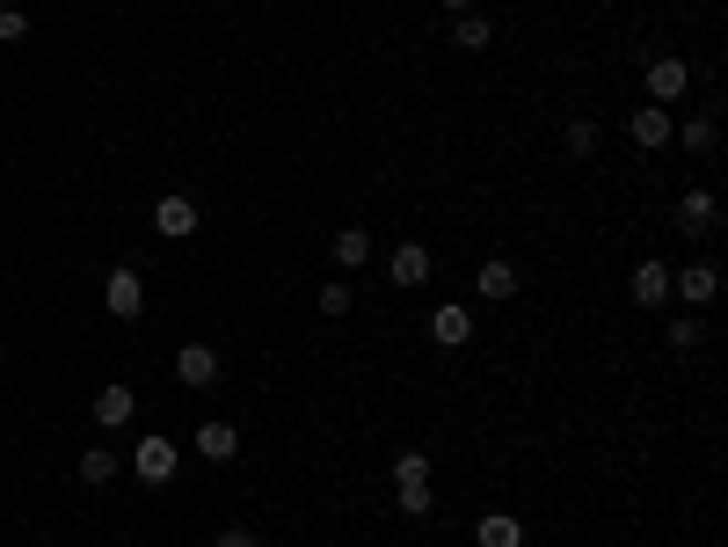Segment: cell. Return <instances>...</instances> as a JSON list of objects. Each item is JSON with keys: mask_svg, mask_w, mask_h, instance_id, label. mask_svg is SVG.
I'll return each instance as SVG.
<instances>
[{"mask_svg": "<svg viewBox=\"0 0 728 547\" xmlns=\"http://www.w3.org/2000/svg\"><path fill=\"white\" fill-rule=\"evenodd\" d=\"M699 343H707V329H699L693 314H685V321H670V351H677V358H685V351H699Z\"/></svg>", "mask_w": 728, "mask_h": 547, "instance_id": "7402d4cb", "label": "cell"}, {"mask_svg": "<svg viewBox=\"0 0 728 547\" xmlns=\"http://www.w3.org/2000/svg\"><path fill=\"white\" fill-rule=\"evenodd\" d=\"M437 8H445V16H467V8H474V0H437Z\"/></svg>", "mask_w": 728, "mask_h": 547, "instance_id": "4316f807", "label": "cell"}, {"mask_svg": "<svg viewBox=\"0 0 728 547\" xmlns=\"http://www.w3.org/2000/svg\"><path fill=\"white\" fill-rule=\"evenodd\" d=\"M451 44H459V52H488V44H496V22H488V16H474V8H467V16L451 22Z\"/></svg>", "mask_w": 728, "mask_h": 547, "instance_id": "9a60e30c", "label": "cell"}, {"mask_svg": "<svg viewBox=\"0 0 728 547\" xmlns=\"http://www.w3.org/2000/svg\"><path fill=\"white\" fill-rule=\"evenodd\" d=\"M132 409H139V394H132V388H103V394H95V424L117 431V424H132Z\"/></svg>", "mask_w": 728, "mask_h": 547, "instance_id": "5bb4252c", "label": "cell"}, {"mask_svg": "<svg viewBox=\"0 0 728 547\" xmlns=\"http://www.w3.org/2000/svg\"><path fill=\"white\" fill-rule=\"evenodd\" d=\"M670 292H685L693 307H707L714 292H721V270H714V264H685V270H670Z\"/></svg>", "mask_w": 728, "mask_h": 547, "instance_id": "277c9868", "label": "cell"}, {"mask_svg": "<svg viewBox=\"0 0 728 547\" xmlns=\"http://www.w3.org/2000/svg\"><path fill=\"white\" fill-rule=\"evenodd\" d=\"M474 292H481V300H510V292H518V270H510L503 256H488V264L474 270Z\"/></svg>", "mask_w": 728, "mask_h": 547, "instance_id": "4fadbf2b", "label": "cell"}, {"mask_svg": "<svg viewBox=\"0 0 728 547\" xmlns=\"http://www.w3.org/2000/svg\"><path fill=\"white\" fill-rule=\"evenodd\" d=\"M154 227L168 234V241H190V234H197V205H190V197H160V205H154Z\"/></svg>", "mask_w": 728, "mask_h": 547, "instance_id": "ba28073f", "label": "cell"}, {"mask_svg": "<svg viewBox=\"0 0 728 547\" xmlns=\"http://www.w3.org/2000/svg\"><path fill=\"white\" fill-rule=\"evenodd\" d=\"M474 540H481V547H524V518L518 512H481Z\"/></svg>", "mask_w": 728, "mask_h": 547, "instance_id": "9c48e42d", "label": "cell"}, {"mask_svg": "<svg viewBox=\"0 0 728 547\" xmlns=\"http://www.w3.org/2000/svg\"><path fill=\"white\" fill-rule=\"evenodd\" d=\"M685 81H693V73H685V59H656V66H648V103L670 110L677 95H685Z\"/></svg>", "mask_w": 728, "mask_h": 547, "instance_id": "8992f818", "label": "cell"}, {"mask_svg": "<svg viewBox=\"0 0 728 547\" xmlns=\"http://www.w3.org/2000/svg\"><path fill=\"white\" fill-rule=\"evenodd\" d=\"M0 365H8V351H0Z\"/></svg>", "mask_w": 728, "mask_h": 547, "instance_id": "f1b7e54d", "label": "cell"}, {"mask_svg": "<svg viewBox=\"0 0 728 547\" xmlns=\"http://www.w3.org/2000/svg\"><path fill=\"white\" fill-rule=\"evenodd\" d=\"M634 300H642V307H663V300H670V264H656V256H648V264H634Z\"/></svg>", "mask_w": 728, "mask_h": 547, "instance_id": "8fae6325", "label": "cell"}, {"mask_svg": "<svg viewBox=\"0 0 728 547\" xmlns=\"http://www.w3.org/2000/svg\"><path fill=\"white\" fill-rule=\"evenodd\" d=\"M467 336H474V314H467L459 300H445V307L430 314V343H445V351H459Z\"/></svg>", "mask_w": 728, "mask_h": 547, "instance_id": "5b68a950", "label": "cell"}, {"mask_svg": "<svg viewBox=\"0 0 728 547\" xmlns=\"http://www.w3.org/2000/svg\"><path fill=\"white\" fill-rule=\"evenodd\" d=\"M175 380H183V388H211V380H219V351H211V343H190V351L175 358Z\"/></svg>", "mask_w": 728, "mask_h": 547, "instance_id": "52a82bcc", "label": "cell"}, {"mask_svg": "<svg viewBox=\"0 0 728 547\" xmlns=\"http://www.w3.org/2000/svg\"><path fill=\"white\" fill-rule=\"evenodd\" d=\"M677 227H685V234H707L714 227V190H685V197H677Z\"/></svg>", "mask_w": 728, "mask_h": 547, "instance_id": "2e32d148", "label": "cell"}, {"mask_svg": "<svg viewBox=\"0 0 728 547\" xmlns=\"http://www.w3.org/2000/svg\"><path fill=\"white\" fill-rule=\"evenodd\" d=\"M364 256H372V234H364V227H335V270H364Z\"/></svg>", "mask_w": 728, "mask_h": 547, "instance_id": "e0dca14e", "label": "cell"}, {"mask_svg": "<svg viewBox=\"0 0 728 547\" xmlns=\"http://www.w3.org/2000/svg\"><path fill=\"white\" fill-rule=\"evenodd\" d=\"M394 512L401 518H430V482H394Z\"/></svg>", "mask_w": 728, "mask_h": 547, "instance_id": "ac0fdd59", "label": "cell"}, {"mask_svg": "<svg viewBox=\"0 0 728 547\" xmlns=\"http://www.w3.org/2000/svg\"><path fill=\"white\" fill-rule=\"evenodd\" d=\"M103 307H110L117 321H139V307H146L139 270H110V278H103Z\"/></svg>", "mask_w": 728, "mask_h": 547, "instance_id": "7a4b0ae2", "label": "cell"}, {"mask_svg": "<svg viewBox=\"0 0 728 547\" xmlns=\"http://www.w3.org/2000/svg\"><path fill=\"white\" fill-rule=\"evenodd\" d=\"M670 140H685V154H714L721 124H714V117H685V132H670Z\"/></svg>", "mask_w": 728, "mask_h": 547, "instance_id": "d6986e66", "label": "cell"}, {"mask_svg": "<svg viewBox=\"0 0 728 547\" xmlns=\"http://www.w3.org/2000/svg\"><path fill=\"white\" fill-rule=\"evenodd\" d=\"M110 475H117V453H110V445L81 453V482H110Z\"/></svg>", "mask_w": 728, "mask_h": 547, "instance_id": "ffe728a7", "label": "cell"}, {"mask_svg": "<svg viewBox=\"0 0 728 547\" xmlns=\"http://www.w3.org/2000/svg\"><path fill=\"white\" fill-rule=\"evenodd\" d=\"M211 547H262V540L248 526H219V540H211Z\"/></svg>", "mask_w": 728, "mask_h": 547, "instance_id": "484cf974", "label": "cell"}, {"mask_svg": "<svg viewBox=\"0 0 728 547\" xmlns=\"http://www.w3.org/2000/svg\"><path fill=\"white\" fill-rule=\"evenodd\" d=\"M22 37H30V16L22 8H0V44H22Z\"/></svg>", "mask_w": 728, "mask_h": 547, "instance_id": "cb8c5ba5", "label": "cell"}, {"mask_svg": "<svg viewBox=\"0 0 728 547\" xmlns=\"http://www.w3.org/2000/svg\"><path fill=\"white\" fill-rule=\"evenodd\" d=\"M0 8H15V0H0Z\"/></svg>", "mask_w": 728, "mask_h": 547, "instance_id": "83f0119b", "label": "cell"}, {"mask_svg": "<svg viewBox=\"0 0 728 547\" xmlns=\"http://www.w3.org/2000/svg\"><path fill=\"white\" fill-rule=\"evenodd\" d=\"M670 132H677V117L663 103H642L634 110V124H626V140L642 146V154H656V146H670Z\"/></svg>", "mask_w": 728, "mask_h": 547, "instance_id": "3957f363", "label": "cell"}, {"mask_svg": "<svg viewBox=\"0 0 728 547\" xmlns=\"http://www.w3.org/2000/svg\"><path fill=\"white\" fill-rule=\"evenodd\" d=\"M197 453H205L211 467H226V460L241 453V431L233 424H197Z\"/></svg>", "mask_w": 728, "mask_h": 547, "instance_id": "7c38bea8", "label": "cell"}, {"mask_svg": "<svg viewBox=\"0 0 728 547\" xmlns=\"http://www.w3.org/2000/svg\"><path fill=\"white\" fill-rule=\"evenodd\" d=\"M394 482H430V453H394Z\"/></svg>", "mask_w": 728, "mask_h": 547, "instance_id": "603a6c76", "label": "cell"}, {"mask_svg": "<svg viewBox=\"0 0 728 547\" xmlns=\"http://www.w3.org/2000/svg\"><path fill=\"white\" fill-rule=\"evenodd\" d=\"M423 278H430V248H423V241H401L394 248V285H401V292H416Z\"/></svg>", "mask_w": 728, "mask_h": 547, "instance_id": "30bf717a", "label": "cell"}, {"mask_svg": "<svg viewBox=\"0 0 728 547\" xmlns=\"http://www.w3.org/2000/svg\"><path fill=\"white\" fill-rule=\"evenodd\" d=\"M569 154H575V161L597 154V124H590V117H569Z\"/></svg>", "mask_w": 728, "mask_h": 547, "instance_id": "44dd1931", "label": "cell"}, {"mask_svg": "<svg viewBox=\"0 0 728 547\" xmlns=\"http://www.w3.org/2000/svg\"><path fill=\"white\" fill-rule=\"evenodd\" d=\"M321 314H350V285H343V278L321 285Z\"/></svg>", "mask_w": 728, "mask_h": 547, "instance_id": "d4e9b609", "label": "cell"}, {"mask_svg": "<svg viewBox=\"0 0 728 547\" xmlns=\"http://www.w3.org/2000/svg\"><path fill=\"white\" fill-rule=\"evenodd\" d=\"M175 460H183V453H175V438H160V431H154V438H139V445H132V475L160 489V482L175 475Z\"/></svg>", "mask_w": 728, "mask_h": 547, "instance_id": "6da1fadb", "label": "cell"}]
</instances>
